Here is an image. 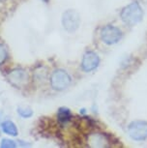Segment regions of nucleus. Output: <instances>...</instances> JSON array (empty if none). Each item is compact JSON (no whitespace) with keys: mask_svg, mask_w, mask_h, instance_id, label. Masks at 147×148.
<instances>
[{"mask_svg":"<svg viewBox=\"0 0 147 148\" xmlns=\"http://www.w3.org/2000/svg\"><path fill=\"white\" fill-rule=\"evenodd\" d=\"M57 118L61 123H67L71 120L72 118V114L70 110L66 108H59L57 112Z\"/></svg>","mask_w":147,"mask_h":148,"instance_id":"nucleus-10","label":"nucleus"},{"mask_svg":"<svg viewBox=\"0 0 147 148\" xmlns=\"http://www.w3.org/2000/svg\"><path fill=\"white\" fill-rule=\"evenodd\" d=\"M71 83V77L64 70H56L51 77V84L55 90H63Z\"/></svg>","mask_w":147,"mask_h":148,"instance_id":"nucleus-2","label":"nucleus"},{"mask_svg":"<svg viewBox=\"0 0 147 148\" xmlns=\"http://www.w3.org/2000/svg\"><path fill=\"white\" fill-rule=\"evenodd\" d=\"M9 79L14 85L18 86V87H21L27 82L28 77H27L25 71L21 69H16L9 74Z\"/></svg>","mask_w":147,"mask_h":148,"instance_id":"nucleus-6","label":"nucleus"},{"mask_svg":"<svg viewBox=\"0 0 147 148\" xmlns=\"http://www.w3.org/2000/svg\"><path fill=\"white\" fill-rule=\"evenodd\" d=\"M18 113L23 118H28L31 117L33 114L32 110H30L28 108H18Z\"/></svg>","mask_w":147,"mask_h":148,"instance_id":"nucleus-11","label":"nucleus"},{"mask_svg":"<svg viewBox=\"0 0 147 148\" xmlns=\"http://www.w3.org/2000/svg\"><path fill=\"white\" fill-rule=\"evenodd\" d=\"M7 57H8V52L6 47L3 45L0 44V65L3 64L7 60Z\"/></svg>","mask_w":147,"mask_h":148,"instance_id":"nucleus-12","label":"nucleus"},{"mask_svg":"<svg viewBox=\"0 0 147 148\" xmlns=\"http://www.w3.org/2000/svg\"><path fill=\"white\" fill-rule=\"evenodd\" d=\"M89 142L91 146L93 147H105L107 146V138L104 135L101 134H93L92 136H90Z\"/></svg>","mask_w":147,"mask_h":148,"instance_id":"nucleus-8","label":"nucleus"},{"mask_svg":"<svg viewBox=\"0 0 147 148\" xmlns=\"http://www.w3.org/2000/svg\"><path fill=\"white\" fill-rule=\"evenodd\" d=\"M98 65H99V57L96 53H94L92 51H89L83 56L81 67L85 72L93 71L94 69L97 68Z\"/></svg>","mask_w":147,"mask_h":148,"instance_id":"nucleus-7","label":"nucleus"},{"mask_svg":"<svg viewBox=\"0 0 147 148\" xmlns=\"http://www.w3.org/2000/svg\"><path fill=\"white\" fill-rule=\"evenodd\" d=\"M2 148H15L16 147V142L14 140H11V139H8V138H5L3 140L1 141V145H0Z\"/></svg>","mask_w":147,"mask_h":148,"instance_id":"nucleus-13","label":"nucleus"},{"mask_svg":"<svg viewBox=\"0 0 147 148\" xmlns=\"http://www.w3.org/2000/svg\"><path fill=\"white\" fill-rule=\"evenodd\" d=\"M142 9L137 3H132L122 11L121 18L125 23L134 25L142 18Z\"/></svg>","mask_w":147,"mask_h":148,"instance_id":"nucleus-1","label":"nucleus"},{"mask_svg":"<svg viewBox=\"0 0 147 148\" xmlns=\"http://www.w3.org/2000/svg\"><path fill=\"white\" fill-rule=\"evenodd\" d=\"M1 127H2V131L4 133L8 134L10 136H18V129H16V125L14 124L12 121H5L1 124Z\"/></svg>","mask_w":147,"mask_h":148,"instance_id":"nucleus-9","label":"nucleus"},{"mask_svg":"<svg viewBox=\"0 0 147 148\" xmlns=\"http://www.w3.org/2000/svg\"><path fill=\"white\" fill-rule=\"evenodd\" d=\"M129 134L135 140H143L147 138V122L135 121L129 127Z\"/></svg>","mask_w":147,"mask_h":148,"instance_id":"nucleus-4","label":"nucleus"},{"mask_svg":"<svg viewBox=\"0 0 147 148\" xmlns=\"http://www.w3.org/2000/svg\"><path fill=\"white\" fill-rule=\"evenodd\" d=\"M121 38V31L117 27L109 25L103 28L101 31V39L107 45L116 44Z\"/></svg>","mask_w":147,"mask_h":148,"instance_id":"nucleus-5","label":"nucleus"},{"mask_svg":"<svg viewBox=\"0 0 147 148\" xmlns=\"http://www.w3.org/2000/svg\"><path fill=\"white\" fill-rule=\"evenodd\" d=\"M79 16L76 11L69 10L63 14L62 16V23L64 28L68 32H74L79 28Z\"/></svg>","mask_w":147,"mask_h":148,"instance_id":"nucleus-3","label":"nucleus"}]
</instances>
